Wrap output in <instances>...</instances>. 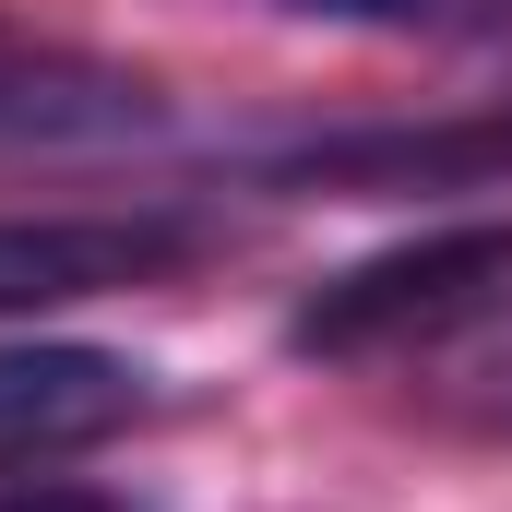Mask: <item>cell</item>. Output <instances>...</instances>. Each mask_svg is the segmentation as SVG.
<instances>
[{"label":"cell","instance_id":"obj_1","mask_svg":"<svg viewBox=\"0 0 512 512\" xmlns=\"http://www.w3.org/2000/svg\"><path fill=\"white\" fill-rule=\"evenodd\" d=\"M512 298V227H429L405 251H370L298 310V358H382V346H441Z\"/></svg>","mask_w":512,"mask_h":512},{"label":"cell","instance_id":"obj_2","mask_svg":"<svg viewBox=\"0 0 512 512\" xmlns=\"http://www.w3.org/2000/svg\"><path fill=\"white\" fill-rule=\"evenodd\" d=\"M191 262L179 215H0V310H72L120 298Z\"/></svg>","mask_w":512,"mask_h":512},{"label":"cell","instance_id":"obj_3","mask_svg":"<svg viewBox=\"0 0 512 512\" xmlns=\"http://www.w3.org/2000/svg\"><path fill=\"white\" fill-rule=\"evenodd\" d=\"M155 393L108 346H0V465H48V453H96L120 441Z\"/></svg>","mask_w":512,"mask_h":512},{"label":"cell","instance_id":"obj_4","mask_svg":"<svg viewBox=\"0 0 512 512\" xmlns=\"http://www.w3.org/2000/svg\"><path fill=\"white\" fill-rule=\"evenodd\" d=\"M286 179H382V191H501L512 179V108L489 120H429V131H346V143H310L286 155Z\"/></svg>","mask_w":512,"mask_h":512},{"label":"cell","instance_id":"obj_5","mask_svg":"<svg viewBox=\"0 0 512 512\" xmlns=\"http://www.w3.org/2000/svg\"><path fill=\"white\" fill-rule=\"evenodd\" d=\"M441 405H453V417H477V429H512V334L465 346V358H453V382H441Z\"/></svg>","mask_w":512,"mask_h":512},{"label":"cell","instance_id":"obj_6","mask_svg":"<svg viewBox=\"0 0 512 512\" xmlns=\"http://www.w3.org/2000/svg\"><path fill=\"white\" fill-rule=\"evenodd\" d=\"M0 512H131L108 489H0Z\"/></svg>","mask_w":512,"mask_h":512},{"label":"cell","instance_id":"obj_7","mask_svg":"<svg viewBox=\"0 0 512 512\" xmlns=\"http://www.w3.org/2000/svg\"><path fill=\"white\" fill-rule=\"evenodd\" d=\"M286 12H334V24H405L417 0H286Z\"/></svg>","mask_w":512,"mask_h":512}]
</instances>
